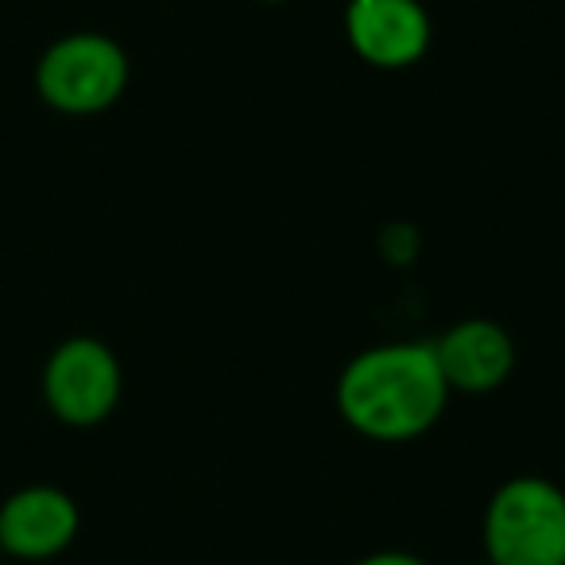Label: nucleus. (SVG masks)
I'll return each mask as SVG.
<instances>
[{"mask_svg":"<svg viewBox=\"0 0 565 565\" xmlns=\"http://www.w3.org/2000/svg\"><path fill=\"white\" fill-rule=\"evenodd\" d=\"M446 392L434 345H384L341 372L338 407L364 438L407 441L438 423Z\"/></svg>","mask_w":565,"mask_h":565,"instance_id":"nucleus-1","label":"nucleus"},{"mask_svg":"<svg viewBox=\"0 0 565 565\" xmlns=\"http://www.w3.org/2000/svg\"><path fill=\"white\" fill-rule=\"evenodd\" d=\"M484 546L492 565H565V495L550 480H508L488 503Z\"/></svg>","mask_w":565,"mask_h":565,"instance_id":"nucleus-2","label":"nucleus"},{"mask_svg":"<svg viewBox=\"0 0 565 565\" xmlns=\"http://www.w3.org/2000/svg\"><path fill=\"white\" fill-rule=\"evenodd\" d=\"M35 86L40 97L58 113L89 117L109 105L128 86V58L109 35L78 32L51 43L47 55L35 66Z\"/></svg>","mask_w":565,"mask_h":565,"instance_id":"nucleus-3","label":"nucleus"},{"mask_svg":"<svg viewBox=\"0 0 565 565\" xmlns=\"http://www.w3.org/2000/svg\"><path fill=\"white\" fill-rule=\"evenodd\" d=\"M47 407L71 426H94L113 415L120 399V364L102 341L71 338L43 369Z\"/></svg>","mask_w":565,"mask_h":565,"instance_id":"nucleus-4","label":"nucleus"},{"mask_svg":"<svg viewBox=\"0 0 565 565\" xmlns=\"http://www.w3.org/2000/svg\"><path fill=\"white\" fill-rule=\"evenodd\" d=\"M74 534H78V508L58 488H20L0 508V554L47 562L71 546Z\"/></svg>","mask_w":565,"mask_h":565,"instance_id":"nucleus-5","label":"nucleus"},{"mask_svg":"<svg viewBox=\"0 0 565 565\" xmlns=\"http://www.w3.org/2000/svg\"><path fill=\"white\" fill-rule=\"evenodd\" d=\"M345 28L356 55L372 66H411L430 43V17L418 0H353Z\"/></svg>","mask_w":565,"mask_h":565,"instance_id":"nucleus-6","label":"nucleus"},{"mask_svg":"<svg viewBox=\"0 0 565 565\" xmlns=\"http://www.w3.org/2000/svg\"><path fill=\"white\" fill-rule=\"evenodd\" d=\"M434 356L446 376L449 387L461 392H488L508 380L511 364H515V349L511 338L495 322H461L434 341Z\"/></svg>","mask_w":565,"mask_h":565,"instance_id":"nucleus-7","label":"nucleus"},{"mask_svg":"<svg viewBox=\"0 0 565 565\" xmlns=\"http://www.w3.org/2000/svg\"><path fill=\"white\" fill-rule=\"evenodd\" d=\"M356 565H426V562H418V557H411V554H372Z\"/></svg>","mask_w":565,"mask_h":565,"instance_id":"nucleus-8","label":"nucleus"},{"mask_svg":"<svg viewBox=\"0 0 565 565\" xmlns=\"http://www.w3.org/2000/svg\"><path fill=\"white\" fill-rule=\"evenodd\" d=\"M484 565H492V562H484Z\"/></svg>","mask_w":565,"mask_h":565,"instance_id":"nucleus-9","label":"nucleus"}]
</instances>
